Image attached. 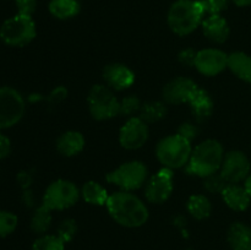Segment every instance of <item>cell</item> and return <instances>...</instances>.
<instances>
[{
    "label": "cell",
    "mask_w": 251,
    "mask_h": 250,
    "mask_svg": "<svg viewBox=\"0 0 251 250\" xmlns=\"http://www.w3.org/2000/svg\"><path fill=\"white\" fill-rule=\"evenodd\" d=\"M37 34L32 16L15 15L0 27V39L10 47H25L31 43Z\"/></svg>",
    "instance_id": "obj_5"
},
{
    "label": "cell",
    "mask_w": 251,
    "mask_h": 250,
    "mask_svg": "<svg viewBox=\"0 0 251 250\" xmlns=\"http://www.w3.org/2000/svg\"><path fill=\"white\" fill-rule=\"evenodd\" d=\"M189 213L196 220H205L210 217L212 212V203L210 199L201 194H196L189 198L188 203H186Z\"/></svg>",
    "instance_id": "obj_24"
},
{
    "label": "cell",
    "mask_w": 251,
    "mask_h": 250,
    "mask_svg": "<svg viewBox=\"0 0 251 250\" xmlns=\"http://www.w3.org/2000/svg\"><path fill=\"white\" fill-rule=\"evenodd\" d=\"M201 26L206 38L213 43H225L229 38V25L222 15H208L203 19Z\"/></svg>",
    "instance_id": "obj_16"
},
{
    "label": "cell",
    "mask_w": 251,
    "mask_h": 250,
    "mask_svg": "<svg viewBox=\"0 0 251 250\" xmlns=\"http://www.w3.org/2000/svg\"><path fill=\"white\" fill-rule=\"evenodd\" d=\"M65 243L58 235L43 234L38 239L34 240L32 250H64Z\"/></svg>",
    "instance_id": "obj_27"
},
{
    "label": "cell",
    "mask_w": 251,
    "mask_h": 250,
    "mask_svg": "<svg viewBox=\"0 0 251 250\" xmlns=\"http://www.w3.org/2000/svg\"><path fill=\"white\" fill-rule=\"evenodd\" d=\"M81 190L73 181L58 179L49 184L43 195V205L50 211H63L73 207L80 199Z\"/></svg>",
    "instance_id": "obj_8"
},
{
    "label": "cell",
    "mask_w": 251,
    "mask_h": 250,
    "mask_svg": "<svg viewBox=\"0 0 251 250\" xmlns=\"http://www.w3.org/2000/svg\"><path fill=\"white\" fill-rule=\"evenodd\" d=\"M196 54H198V51L194 50V49H184L179 53V61L186 66H194L195 65Z\"/></svg>",
    "instance_id": "obj_35"
},
{
    "label": "cell",
    "mask_w": 251,
    "mask_h": 250,
    "mask_svg": "<svg viewBox=\"0 0 251 250\" xmlns=\"http://www.w3.org/2000/svg\"><path fill=\"white\" fill-rule=\"evenodd\" d=\"M81 196L86 202L95 206H104L109 198L104 186L95 180L86 181L83 184L82 189H81Z\"/></svg>",
    "instance_id": "obj_22"
},
{
    "label": "cell",
    "mask_w": 251,
    "mask_h": 250,
    "mask_svg": "<svg viewBox=\"0 0 251 250\" xmlns=\"http://www.w3.org/2000/svg\"><path fill=\"white\" fill-rule=\"evenodd\" d=\"M65 97H66V90L64 87H59V88H55V90L51 92L50 100H53L54 103H58L60 102V100H63Z\"/></svg>",
    "instance_id": "obj_37"
},
{
    "label": "cell",
    "mask_w": 251,
    "mask_h": 250,
    "mask_svg": "<svg viewBox=\"0 0 251 250\" xmlns=\"http://www.w3.org/2000/svg\"><path fill=\"white\" fill-rule=\"evenodd\" d=\"M19 218L15 213L6 210H0V238H4L15 232Z\"/></svg>",
    "instance_id": "obj_28"
},
{
    "label": "cell",
    "mask_w": 251,
    "mask_h": 250,
    "mask_svg": "<svg viewBox=\"0 0 251 250\" xmlns=\"http://www.w3.org/2000/svg\"><path fill=\"white\" fill-rule=\"evenodd\" d=\"M178 134L181 135L183 137H185L186 140H189V141L191 142L195 139L196 135H198V127L194 124H191V123H184V124H181L180 127H179Z\"/></svg>",
    "instance_id": "obj_34"
},
{
    "label": "cell",
    "mask_w": 251,
    "mask_h": 250,
    "mask_svg": "<svg viewBox=\"0 0 251 250\" xmlns=\"http://www.w3.org/2000/svg\"><path fill=\"white\" fill-rule=\"evenodd\" d=\"M191 142L178 132L163 137L156 147V156L164 168L179 169L186 167L190 159Z\"/></svg>",
    "instance_id": "obj_4"
},
{
    "label": "cell",
    "mask_w": 251,
    "mask_h": 250,
    "mask_svg": "<svg viewBox=\"0 0 251 250\" xmlns=\"http://www.w3.org/2000/svg\"><path fill=\"white\" fill-rule=\"evenodd\" d=\"M85 149V137L80 131L69 130L56 140V150L64 157H74Z\"/></svg>",
    "instance_id": "obj_18"
},
{
    "label": "cell",
    "mask_w": 251,
    "mask_h": 250,
    "mask_svg": "<svg viewBox=\"0 0 251 250\" xmlns=\"http://www.w3.org/2000/svg\"><path fill=\"white\" fill-rule=\"evenodd\" d=\"M141 102H140L139 98L134 95H130L127 97L123 98L122 102H120V108H119V114L125 115V117H130L135 114L136 112H140L141 109Z\"/></svg>",
    "instance_id": "obj_30"
},
{
    "label": "cell",
    "mask_w": 251,
    "mask_h": 250,
    "mask_svg": "<svg viewBox=\"0 0 251 250\" xmlns=\"http://www.w3.org/2000/svg\"><path fill=\"white\" fill-rule=\"evenodd\" d=\"M150 136L149 125L140 117H131L119 130V142L125 150H139L147 142Z\"/></svg>",
    "instance_id": "obj_11"
},
{
    "label": "cell",
    "mask_w": 251,
    "mask_h": 250,
    "mask_svg": "<svg viewBox=\"0 0 251 250\" xmlns=\"http://www.w3.org/2000/svg\"><path fill=\"white\" fill-rule=\"evenodd\" d=\"M196 70L205 76H216L228 68V54L217 48H205L198 51Z\"/></svg>",
    "instance_id": "obj_13"
},
{
    "label": "cell",
    "mask_w": 251,
    "mask_h": 250,
    "mask_svg": "<svg viewBox=\"0 0 251 250\" xmlns=\"http://www.w3.org/2000/svg\"><path fill=\"white\" fill-rule=\"evenodd\" d=\"M167 114V107L163 102L159 100H152L141 105L140 109V118L149 124V123H156L163 119Z\"/></svg>",
    "instance_id": "obj_25"
},
{
    "label": "cell",
    "mask_w": 251,
    "mask_h": 250,
    "mask_svg": "<svg viewBox=\"0 0 251 250\" xmlns=\"http://www.w3.org/2000/svg\"><path fill=\"white\" fill-rule=\"evenodd\" d=\"M149 171L141 161H129L120 164L105 175L108 183L117 185L120 190L134 191L146 184Z\"/></svg>",
    "instance_id": "obj_6"
},
{
    "label": "cell",
    "mask_w": 251,
    "mask_h": 250,
    "mask_svg": "<svg viewBox=\"0 0 251 250\" xmlns=\"http://www.w3.org/2000/svg\"><path fill=\"white\" fill-rule=\"evenodd\" d=\"M244 188H245V190L248 191V194H249L250 198H251V173L249 174V175H248V178L244 180Z\"/></svg>",
    "instance_id": "obj_38"
},
{
    "label": "cell",
    "mask_w": 251,
    "mask_h": 250,
    "mask_svg": "<svg viewBox=\"0 0 251 250\" xmlns=\"http://www.w3.org/2000/svg\"><path fill=\"white\" fill-rule=\"evenodd\" d=\"M103 80L112 90L123 91L135 82V74L125 64L112 63L103 69Z\"/></svg>",
    "instance_id": "obj_15"
},
{
    "label": "cell",
    "mask_w": 251,
    "mask_h": 250,
    "mask_svg": "<svg viewBox=\"0 0 251 250\" xmlns=\"http://www.w3.org/2000/svg\"><path fill=\"white\" fill-rule=\"evenodd\" d=\"M223 201L229 208L234 211H245L251 203V198L244 186L239 184H227L221 193Z\"/></svg>",
    "instance_id": "obj_17"
},
{
    "label": "cell",
    "mask_w": 251,
    "mask_h": 250,
    "mask_svg": "<svg viewBox=\"0 0 251 250\" xmlns=\"http://www.w3.org/2000/svg\"><path fill=\"white\" fill-rule=\"evenodd\" d=\"M228 69L244 82L251 83V56L243 51L228 55Z\"/></svg>",
    "instance_id": "obj_21"
},
{
    "label": "cell",
    "mask_w": 251,
    "mask_h": 250,
    "mask_svg": "<svg viewBox=\"0 0 251 250\" xmlns=\"http://www.w3.org/2000/svg\"><path fill=\"white\" fill-rule=\"evenodd\" d=\"M232 250H251V228L243 222H234L227 233Z\"/></svg>",
    "instance_id": "obj_20"
},
{
    "label": "cell",
    "mask_w": 251,
    "mask_h": 250,
    "mask_svg": "<svg viewBox=\"0 0 251 250\" xmlns=\"http://www.w3.org/2000/svg\"><path fill=\"white\" fill-rule=\"evenodd\" d=\"M17 14L32 16L37 9V0H16Z\"/></svg>",
    "instance_id": "obj_33"
},
{
    "label": "cell",
    "mask_w": 251,
    "mask_h": 250,
    "mask_svg": "<svg viewBox=\"0 0 251 250\" xmlns=\"http://www.w3.org/2000/svg\"><path fill=\"white\" fill-rule=\"evenodd\" d=\"M198 88L199 86L191 78L180 76L173 78L164 86L162 91V98L168 104H184L189 103Z\"/></svg>",
    "instance_id": "obj_14"
},
{
    "label": "cell",
    "mask_w": 251,
    "mask_h": 250,
    "mask_svg": "<svg viewBox=\"0 0 251 250\" xmlns=\"http://www.w3.org/2000/svg\"><path fill=\"white\" fill-rule=\"evenodd\" d=\"M26 103L21 93L9 86L0 87V130L9 129L22 119Z\"/></svg>",
    "instance_id": "obj_9"
},
{
    "label": "cell",
    "mask_w": 251,
    "mask_h": 250,
    "mask_svg": "<svg viewBox=\"0 0 251 250\" xmlns=\"http://www.w3.org/2000/svg\"><path fill=\"white\" fill-rule=\"evenodd\" d=\"M90 114L96 120H108L119 114L120 102L107 85H95L87 96Z\"/></svg>",
    "instance_id": "obj_7"
},
{
    "label": "cell",
    "mask_w": 251,
    "mask_h": 250,
    "mask_svg": "<svg viewBox=\"0 0 251 250\" xmlns=\"http://www.w3.org/2000/svg\"><path fill=\"white\" fill-rule=\"evenodd\" d=\"M105 206L110 217L123 227H141L149 220V208L132 191L113 193L108 198Z\"/></svg>",
    "instance_id": "obj_1"
},
{
    "label": "cell",
    "mask_w": 251,
    "mask_h": 250,
    "mask_svg": "<svg viewBox=\"0 0 251 250\" xmlns=\"http://www.w3.org/2000/svg\"><path fill=\"white\" fill-rule=\"evenodd\" d=\"M51 225V211L47 206L42 203L38 208H36L33 216L31 218V229L36 234L43 235L49 229Z\"/></svg>",
    "instance_id": "obj_26"
},
{
    "label": "cell",
    "mask_w": 251,
    "mask_h": 250,
    "mask_svg": "<svg viewBox=\"0 0 251 250\" xmlns=\"http://www.w3.org/2000/svg\"><path fill=\"white\" fill-rule=\"evenodd\" d=\"M237 6H249L251 5V0H232Z\"/></svg>",
    "instance_id": "obj_39"
},
{
    "label": "cell",
    "mask_w": 251,
    "mask_h": 250,
    "mask_svg": "<svg viewBox=\"0 0 251 250\" xmlns=\"http://www.w3.org/2000/svg\"><path fill=\"white\" fill-rule=\"evenodd\" d=\"M173 171L163 168L147 179L145 186V196L151 203H163L173 193Z\"/></svg>",
    "instance_id": "obj_12"
},
{
    "label": "cell",
    "mask_w": 251,
    "mask_h": 250,
    "mask_svg": "<svg viewBox=\"0 0 251 250\" xmlns=\"http://www.w3.org/2000/svg\"><path fill=\"white\" fill-rule=\"evenodd\" d=\"M230 0H201L207 15H221L229 5Z\"/></svg>",
    "instance_id": "obj_32"
},
{
    "label": "cell",
    "mask_w": 251,
    "mask_h": 250,
    "mask_svg": "<svg viewBox=\"0 0 251 250\" xmlns=\"http://www.w3.org/2000/svg\"><path fill=\"white\" fill-rule=\"evenodd\" d=\"M191 112L198 122H205L213 112V100L207 91L199 87L191 100H189Z\"/></svg>",
    "instance_id": "obj_19"
},
{
    "label": "cell",
    "mask_w": 251,
    "mask_h": 250,
    "mask_svg": "<svg viewBox=\"0 0 251 250\" xmlns=\"http://www.w3.org/2000/svg\"><path fill=\"white\" fill-rule=\"evenodd\" d=\"M11 153V141L7 136L0 132V159L6 158Z\"/></svg>",
    "instance_id": "obj_36"
},
{
    "label": "cell",
    "mask_w": 251,
    "mask_h": 250,
    "mask_svg": "<svg viewBox=\"0 0 251 250\" xmlns=\"http://www.w3.org/2000/svg\"><path fill=\"white\" fill-rule=\"evenodd\" d=\"M227 181L222 178V175L220 174V172L216 174H212V175L205 178V186L208 191L211 193H222L223 189L227 186Z\"/></svg>",
    "instance_id": "obj_31"
},
{
    "label": "cell",
    "mask_w": 251,
    "mask_h": 250,
    "mask_svg": "<svg viewBox=\"0 0 251 250\" xmlns=\"http://www.w3.org/2000/svg\"><path fill=\"white\" fill-rule=\"evenodd\" d=\"M251 164L247 154L242 151H229L225 154L220 174L228 184H239L250 174Z\"/></svg>",
    "instance_id": "obj_10"
},
{
    "label": "cell",
    "mask_w": 251,
    "mask_h": 250,
    "mask_svg": "<svg viewBox=\"0 0 251 250\" xmlns=\"http://www.w3.org/2000/svg\"><path fill=\"white\" fill-rule=\"evenodd\" d=\"M225 150L217 140L208 139L193 149L186 172L200 178H207L220 172L225 158Z\"/></svg>",
    "instance_id": "obj_2"
},
{
    "label": "cell",
    "mask_w": 251,
    "mask_h": 250,
    "mask_svg": "<svg viewBox=\"0 0 251 250\" xmlns=\"http://www.w3.org/2000/svg\"><path fill=\"white\" fill-rule=\"evenodd\" d=\"M49 12L58 20H68L80 12V4L77 0H50Z\"/></svg>",
    "instance_id": "obj_23"
},
{
    "label": "cell",
    "mask_w": 251,
    "mask_h": 250,
    "mask_svg": "<svg viewBox=\"0 0 251 250\" xmlns=\"http://www.w3.org/2000/svg\"><path fill=\"white\" fill-rule=\"evenodd\" d=\"M205 14L201 0H176L169 7L167 22L172 32L188 36L202 24Z\"/></svg>",
    "instance_id": "obj_3"
},
{
    "label": "cell",
    "mask_w": 251,
    "mask_h": 250,
    "mask_svg": "<svg viewBox=\"0 0 251 250\" xmlns=\"http://www.w3.org/2000/svg\"><path fill=\"white\" fill-rule=\"evenodd\" d=\"M76 233H77V223H76V221L71 220V218H66L59 225L58 234L56 235L66 244V243L73 240Z\"/></svg>",
    "instance_id": "obj_29"
}]
</instances>
